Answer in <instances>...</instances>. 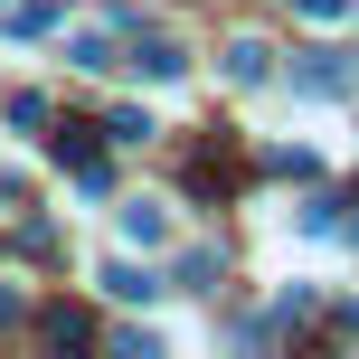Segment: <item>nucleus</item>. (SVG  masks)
<instances>
[{
	"label": "nucleus",
	"instance_id": "7",
	"mask_svg": "<svg viewBox=\"0 0 359 359\" xmlns=\"http://www.w3.org/2000/svg\"><path fill=\"white\" fill-rule=\"evenodd\" d=\"M10 29H19V38H38V29H57V0H29V10H10Z\"/></svg>",
	"mask_w": 359,
	"mask_h": 359
},
{
	"label": "nucleus",
	"instance_id": "4",
	"mask_svg": "<svg viewBox=\"0 0 359 359\" xmlns=\"http://www.w3.org/2000/svg\"><path fill=\"white\" fill-rule=\"evenodd\" d=\"M104 293H114V303H151V293H161V284H151L142 265H104Z\"/></svg>",
	"mask_w": 359,
	"mask_h": 359
},
{
	"label": "nucleus",
	"instance_id": "2",
	"mask_svg": "<svg viewBox=\"0 0 359 359\" xmlns=\"http://www.w3.org/2000/svg\"><path fill=\"white\" fill-rule=\"evenodd\" d=\"M133 67H142V76H180L189 57H180V48H170L161 29H142V38H133Z\"/></svg>",
	"mask_w": 359,
	"mask_h": 359
},
{
	"label": "nucleus",
	"instance_id": "8",
	"mask_svg": "<svg viewBox=\"0 0 359 359\" xmlns=\"http://www.w3.org/2000/svg\"><path fill=\"white\" fill-rule=\"evenodd\" d=\"M303 10H312V19H341V10H350V0H303Z\"/></svg>",
	"mask_w": 359,
	"mask_h": 359
},
{
	"label": "nucleus",
	"instance_id": "1",
	"mask_svg": "<svg viewBox=\"0 0 359 359\" xmlns=\"http://www.w3.org/2000/svg\"><path fill=\"white\" fill-rule=\"evenodd\" d=\"M303 86H312V95H350L359 67H350V57H331V48H312V57H303Z\"/></svg>",
	"mask_w": 359,
	"mask_h": 359
},
{
	"label": "nucleus",
	"instance_id": "3",
	"mask_svg": "<svg viewBox=\"0 0 359 359\" xmlns=\"http://www.w3.org/2000/svg\"><path fill=\"white\" fill-rule=\"evenodd\" d=\"M123 236H133V246H161V236H170V217L151 208V198H133V208H123Z\"/></svg>",
	"mask_w": 359,
	"mask_h": 359
},
{
	"label": "nucleus",
	"instance_id": "6",
	"mask_svg": "<svg viewBox=\"0 0 359 359\" xmlns=\"http://www.w3.org/2000/svg\"><path fill=\"white\" fill-rule=\"evenodd\" d=\"M180 284H189V293H217V255L189 246V255H180Z\"/></svg>",
	"mask_w": 359,
	"mask_h": 359
},
{
	"label": "nucleus",
	"instance_id": "5",
	"mask_svg": "<svg viewBox=\"0 0 359 359\" xmlns=\"http://www.w3.org/2000/svg\"><path fill=\"white\" fill-rule=\"evenodd\" d=\"M227 76H236V86H265V48H255V38H236V48H227Z\"/></svg>",
	"mask_w": 359,
	"mask_h": 359
}]
</instances>
